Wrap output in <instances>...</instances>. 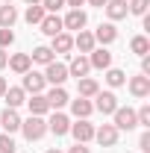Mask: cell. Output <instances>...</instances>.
<instances>
[{
    "label": "cell",
    "mask_w": 150,
    "mask_h": 153,
    "mask_svg": "<svg viewBox=\"0 0 150 153\" xmlns=\"http://www.w3.org/2000/svg\"><path fill=\"white\" fill-rule=\"evenodd\" d=\"M21 133H24L27 141H38L41 135L47 133V121L41 115H30L27 121H21Z\"/></svg>",
    "instance_id": "1"
},
{
    "label": "cell",
    "mask_w": 150,
    "mask_h": 153,
    "mask_svg": "<svg viewBox=\"0 0 150 153\" xmlns=\"http://www.w3.org/2000/svg\"><path fill=\"white\" fill-rule=\"evenodd\" d=\"M115 130H135L138 127V118H135V109H130V106H118L115 109Z\"/></svg>",
    "instance_id": "2"
},
{
    "label": "cell",
    "mask_w": 150,
    "mask_h": 153,
    "mask_svg": "<svg viewBox=\"0 0 150 153\" xmlns=\"http://www.w3.org/2000/svg\"><path fill=\"white\" fill-rule=\"evenodd\" d=\"M44 79L50 82V85H65V79H68V65H62V62H50V65H44Z\"/></svg>",
    "instance_id": "3"
},
{
    "label": "cell",
    "mask_w": 150,
    "mask_h": 153,
    "mask_svg": "<svg viewBox=\"0 0 150 153\" xmlns=\"http://www.w3.org/2000/svg\"><path fill=\"white\" fill-rule=\"evenodd\" d=\"M24 76V91L27 94H41L44 91V85H47V79H44V74H38V71H27V74H21Z\"/></svg>",
    "instance_id": "4"
},
{
    "label": "cell",
    "mask_w": 150,
    "mask_h": 153,
    "mask_svg": "<svg viewBox=\"0 0 150 153\" xmlns=\"http://www.w3.org/2000/svg\"><path fill=\"white\" fill-rule=\"evenodd\" d=\"M94 109L103 115H112L115 109H118V97H115V91H97L94 94Z\"/></svg>",
    "instance_id": "5"
},
{
    "label": "cell",
    "mask_w": 150,
    "mask_h": 153,
    "mask_svg": "<svg viewBox=\"0 0 150 153\" xmlns=\"http://www.w3.org/2000/svg\"><path fill=\"white\" fill-rule=\"evenodd\" d=\"M68 133L74 135L79 144H85V141H91V138H94V124H88V118H79L76 124H71Z\"/></svg>",
    "instance_id": "6"
},
{
    "label": "cell",
    "mask_w": 150,
    "mask_h": 153,
    "mask_svg": "<svg viewBox=\"0 0 150 153\" xmlns=\"http://www.w3.org/2000/svg\"><path fill=\"white\" fill-rule=\"evenodd\" d=\"M94 138H97V144H103V147H115V144H118V130H115V124L97 127V130H94Z\"/></svg>",
    "instance_id": "7"
},
{
    "label": "cell",
    "mask_w": 150,
    "mask_h": 153,
    "mask_svg": "<svg viewBox=\"0 0 150 153\" xmlns=\"http://www.w3.org/2000/svg\"><path fill=\"white\" fill-rule=\"evenodd\" d=\"M85 24H88V15H85L82 9H71V12L62 18V27H65V30H74V33H79Z\"/></svg>",
    "instance_id": "8"
},
{
    "label": "cell",
    "mask_w": 150,
    "mask_h": 153,
    "mask_svg": "<svg viewBox=\"0 0 150 153\" xmlns=\"http://www.w3.org/2000/svg\"><path fill=\"white\" fill-rule=\"evenodd\" d=\"M44 97H47V106H50L53 112H59L62 106H68V103H71V97H68V91H65L62 85H53V88H50Z\"/></svg>",
    "instance_id": "9"
},
{
    "label": "cell",
    "mask_w": 150,
    "mask_h": 153,
    "mask_svg": "<svg viewBox=\"0 0 150 153\" xmlns=\"http://www.w3.org/2000/svg\"><path fill=\"white\" fill-rule=\"evenodd\" d=\"M88 65L97 68V71H106V68H112V53L106 47H94L91 56H88Z\"/></svg>",
    "instance_id": "10"
},
{
    "label": "cell",
    "mask_w": 150,
    "mask_h": 153,
    "mask_svg": "<svg viewBox=\"0 0 150 153\" xmlns=\"http://www.w3.org/2000/svg\"><path fill=\"white\" fill-rule=\"evenodd\" d=\"M91 71V65H88V56H74L71 59V65H68V76H76V79H82V76H88Z\"/></svg>",
    "instance_id": "11"
},
{
    "label": "cell",
    "mask_w": 150,
    "mask_h": 153,
    "mask_svg": "<svg viewBox=\"0 0 150 153\" xmlns=\"http://www.w3.org/2000/svg\"><path fill=\"white\" fill-rule=\"evenodd\" d=\"M50 50H53V53H71V50H74V36L62 30L59 36H53V41H50Z\"/></svg>",
    "instance_id": "12"
},
{
    "label": "cell",
    "mask_w": 150,
    "mask_h": 153,
    "mask_svg": "<svg viewBox=\"0 0 150 153\" xmlns=\"http://www.w3.org/2000/svg\"><path fill=\"white\" fill-rule=\"evenodd\" d=\"M3 100H6V109H18L21 103H27V91L21 85H12V88L3 91Z\"/></svg>",
    "instance_id": "13"
},
{
    "label": "cell",
    "mask_w": 150,
    "mask_h": 153,
    "mask_svg": "<svg viewBox=\"0 0 150 153\" xmlns=\"http://www.w3.org/2000/svg\"><path fill=\"white\" fill-rule=\"evenodd\" d=\"M0 127H3L9 135L18 133V130H21V115H18V109H6V112L0 115Z\"/></svg>",
    "instance_id": "14"
},
{
    "label": "cell",
    "mask_w": 150,
    "mask_h": 153,
    "mask_svg": "<svg viewBox=\"0 0 150 153\" xmlns=\"http://www.w3.org/2000/svg\"><path fill=\"white\" fill-rule=\"evenodd\" d=\"M47 130L53 135H65L68 130H71V121H68V115H62V112H53V118L47 121Z\"/></svg>",
    "instance_id": "15"
},
{
    "label": "cell",
    "mask_w": 150,
    "mask_h": 153,
    "mask_svg": "<svg viewBox=\"0 0 150 153\" xmlns=\"http://www.w3.org/2000/svg\"><path fill=\"white\" fill-rule=\"evenodd\" d=\"M74 47L79 50V53H82V56H85V53H91L94 47H97V41H94V36H91V33L79 30V33L74 36Z\"/></svg>",
    "instance_id": "16"
},
{
    "label": "cell",
    "mask_w": 150,
    "mask_h": 153,
    "mask_svg": "<svg viewBox=\"0 0 150 153\" xmlns=\"http://www.w3.org/2000/svg\"><path fill=\"white\" fill-rule=\"evenodd\" d=\"M103 9H106L109 21H121V18H127V15H130V9H127V0H109Z\"/></svg>",
    "instance_id": "17"
},
{
    "label": "cell",
    "mask_w": 150,
    "mask_h": 153,
    "mask_svg": "<svg viewBox=\"0 0 150 153\" xmlns=\"http://www.w3.org/2000/svg\"><path fill=\"white\" fill-rule=\"evenodd\" d=\"M38 27H41V33H44V36H50V38H53V36H59V33L65 30L59 15H44V21H41Z\"/></svg>",
    "instance_id": "18"
},
{
    "label": "cell",
    "mask_w": 150,
    "mask_h": 153,
    "mask_svg": "<svg viewBox=\"0 0 150 153\" xmlns=\"http://www.w3.org/2000/svg\"><path fill=\"white\" fill-rule=\"evenodd\" d=\"M94 41H100V44H112L115 38H118V30H115V24L109 21V24H100L97 27V33H91Z\"/></svg>",
    "instance_id": "19"
},
{
    "label": "cell",
    "mask_w": 150,
    "mask_h": 153,
    "mask_svg": "<svg viewBox=\"0 0 150 153\" xmlns=\"http://www.w3.org/2000/svg\"><path fill=\"white\" fill-rule=\"evenodd\" d=\"M130 91H132V97H138V100H141V97H147L150 94V76H132L130 79Z\"/></svg>",
    "instance_id": "20"
},
{
    "label": "cell",
    "mask_w": 150,
    "mask_h": 153,
    "mask_svg": "<svg viewBox=\"0 0 150 153\" xmlns=\"http://www.w3.org/2000/svg\"><path fill=\"white\" fill-rule=\"evenodd\" d=\"M6 65H9L15 74H27V71L33 68V59H30V53H15V56L9 59Z\"/></svg>",
    "instance_id": "21"
},
{
    "label": "cell",
    "mask_w": 150,
    "mask_h": 153,
    "mask_svg": "<svg viewBox=\"0 0 150 153\" xmlns=\"http://www.w3.org/2000/svg\"><path fill=\"white\" fill-rule=\"evenodd\" d=\"M71 112H74L76 118H88V115L94 112V103L88 97H76V100H71Z\"/></svg>",
    "instance_id": "22"
},
{
    "label": "cell",
    "mask_w": 150,
    "mask_h": 153,
    "mask_svg": "<svg viewBox=\"0 0 150 153\" xmlns=\"http://www.w3.org/2000/svg\"><path fill=\"white\" fill-rule=\"evenodd\" d=\"M27 106H30V115H41V118L50 112V106H47V97H44V94H33L30 100H27Z\"/></svg>",
    "instance_id": "23"
},
{
    "label": "cell",
    "mask_w": 150,
    "mask_h": 153,
    "mask_svg": "<svg viewBox=\"0 0 150 153\" xmlns=\"http://www.w3.org/2000/svg\"><path fill=\"white\" fill-rule=\"evenodd\" d=\"M15 21H18V9H15L12 3H3V6H0V27H9V30H12Z\"/></svg>",
    "instance_id": "24"
},
{
    "label": "cell",
    "mask_w": 150,
    "mask_h": 153,
    "mask_svg": "<svg viewBox=\"0 0 150 153\" xmlns=\"http://www.w3.org/2000/svg\"><path fill=\"white\" fill-rule=\"evenodd\" d=\"M97 91H100L97 79H91V76H82L79 79V97H94Z\"/></svg>",
    "instance_id": "25"
},
{
    "label": "cell",
    "mask_w": 150,
    "mask_h": 153,
    "mask_svg": "<svg viewBox=\"0 0 150 153\" xmlns=\"http://www.w3.org/2000/svg\"><path fill=\"white\" fill-rule=\"evenodd\" d=\"M130 50L135 53V56H147L150 53V41L144 36H132V41H130Z\"/></svg>",
    "instance_id": "26"
},
{
    "label": "cell",
    "mask_w": 150,
    "mask_h": 153,
    "mask_svg": "<svg viewBox=\"0 0 150 153\" xmlns=\"http://www.w3.org/2000/svg\"><path fill=\"white\" fill-rule=\"evenodd\" d=\"M30 59H33V62H38V65H50V62H53V50L41 44V47H36V50L30 53Z\"/></svg>",
    "instance_id": "27"
},
{
    "label": "cell",
    "mask_w": 150,
    "mask_h": 153,
    "mask_svg": "<svg viewBox=\"0 0 150 153\" xmlns=\"http://www.w3.org/2000/svg\"><path fill=\"white\" fill-rule=\"evenodd\" d=\"M44 15H47V12L41 9V3H33V6L27 9V15H24V18H27V24H30V27H33V24L38 27V24L44 21Z\"/></svg>",
    "instance_id": "28"
},
{
    "label": "cell",
    "mask_w": 150,
    "mask_h": 153,
    "mask_svg": "<svg viewBox=\"0 0 150 153\" xmlns=\"http://www.w3.org/2000/svg\"><path fill=\"white\" fill-rule=\"evenodd\" d=\"M106 82H109L112 88H121V85L127 82V74H124L121 68H106Z\"/></svg>",
    "instance_id": "29"
},
{
    "label": "cell",
    "mask_w": 150,
    "mask_h": 153,
    "mask_svg": "<svg viewBox=\"0 0 150 153\" xmlns=\"http://www.w3.org/2000/svg\"><path fill=\"white\" fill-rule=\"evenodd\" d=\"M18 150V144H15V138L9 133H0V153H15Z\"/></svg>",
    "instance_id": "30"
},
{
    "label": "cell",
    "mask_w": 150,
    "mask_h": 153,
    "mask_svg": "<svg viewBox=\"0 0 150 153\" xmlns=\"http://www.w3.org/2000/svg\"><path fill=\"white\" fill-rule=\"evenodd\" d=\"M147 6H150V0H130L127 3V9L132 15H147Z\"/></svg>",
    "instance_id": "31"
},
{
    "label": "cell",
    "mask_w": 150,
    "mask_h": 153,
    "mask_svg": "<svg viewBox=\"0 0 150 153\" xmlns=\"http://www.w3.org/2000/svg\"><path fill=\"white\" fill-rule=\"evenodd\" d=\"M62 6H65V0H41V9H44L47 15H56Z\"/></svg>",
    "instance_id": "32"
},
{
    "label": "cell",
    "mask_w": 150,
    "mask_h": 153,
    "mask_svg": "<svg viewBox=\"0 0 150 153\" xmlns=\"http://www.w3.org/2000/svg\"><path fill=\"white\" fill-rule=\"evenodd\" d=\"M135 118H138V127H150V106H147V103L135 112Z\"/></svg>",
    "instance_id": "33"
},
{
    "label": "cell",
    "mask_w": 150,
    "mask_h": 153,
    "mask_svg": "<svg viewBox=\"0 0 150 153\" xmlns=\"http://www.w3.org/2000/svg\"><path fill=\"white\" fill-rule=\"evenodd\" d=\"M12 41H15V33L9 27H0V47H9Z\"/></svg>",
    "instance_id": "34"
},
{
    "label": "cell",
    "mask_w": 150,
    "mask_h": 153,
    "mask_svg": "<svg viewBox=\"0 0 150 153\" xmlns=\"http://www.w3.org/2000/svg\"><path fill=\"white\" fill-rule=\"evenodd\" d=\"M138 147H141V153H150V130H144V133H141V138H138Z\"/></svg>",
    "instance_id": "35"
},
{
    "label": "cell",
    "mask_w": 150,
    "mask_h": 153,
    "mask_svg": "<svg viewBox=\"0 0 150 153\" xmlns=\"http://www.w3.org/2000/svg\"><path fill=\"white\" fill-rule=\"evenodd\" d=\"M141 74L150 76V56H141Z\"/></svg>",
    "instance_id": "36"
},
{
    "label": "cell",
    "mask_w": 150,
    "mask_h": 153,
    "mask_svg": "<svg viewBox=\"0 0 150 153\" xmlns=\"http://www.w3.org/2000/svg\"><path fill=\"white\" fill-rule=\"evenodd\" d=\"M68 153H91V150H88L85 144H79V141H76V144H74V147H71V150H68Z\"/></svg>",
    "instance_id": "37"
},
{
    "label": "cell",
    "mask_w": 150,
    "mask_h": 153,
    "mask_svg": "<svg viewBox=\"0 0 150 153\" xmlns=\"http://www.w3.org/2000/svg\"><path fill=\"white\" fill-rule=\"evenodd\" d=\"M6 62H9V56H6V50H3V47H0V71H3V68H6Z\"/></svg>",
    "instance_id": "38"
},
{
    "label": "cell",
    "mask_w": 150,
    "mask_h": 153,
    "mask_svg": "<svg viewBox=\"0 0 150 153\" xmlns=\"http://www.w3.org/2000/svg\"><path fill=\"white\" fill-rule=\"evenodd\" d=\"M65 3H68V6H71V9H79V6H82V3H85V0H65Z\"/></svg>",
    "instance_id": "39"
},
{
    "label": "cell",
    "mask_w": 150,
    "mask_h": 153,
    "mask_svg": "<svg viewBox=\"0 0 150 153\" xmlns=\"http://www.w3.org/2000/svg\"><path fill=\"white\" fill-rule=\"evenodd\" d=\"M85 3H91V6H100V9H103V6H106L109 0H85Z\"/></svg>",
    "instance_id": "40"
},
{
    "label": "cell",
    "mask_w": 150,
    "mask_h": 153,
    "mask_svg": "<svg viewBox=\"0 0 150 153\" xmlns=\"http://www.w3.org/2000/svg\"><path fill=\"white\" fill-rule=\"evenodd\" d=\"M6 88H9V85H6V79L0 76V97H3V91H6Z\"/></svg>",
    "instance_id": "41"
},
{
    "label": "cell",
    "mask_w": 150,
    "mask_h": 153,
    "mask_svg": "<svg viewBox=\"0 0 150 153\" xmlns=\"http://www.w3.org/2000/svg\"><path fill=\"white\" fill-rule=\"evenodd\" d=\"M27 3H30V6H33V3H41V0H27Z\"/></svg>",
    "instance_id": "42"
},
{
    "label": "cell",
    "mask_w": 150,
    "mask_h": 153,
    "mask_svg": "<svg viewBox=\"0 0 150 153\" xmlns=\"http://www.w3.org/2000/svg\"><path fill=\"white\" fill-rule=\"evenodd\" d=\"M47 153H62V150H56V147H53V150H47Z\"/></svg>",
    "instance_id": "43"
},
{
    "label": "cell",
    "mask_w": 150,
    "mask_h": 153,
    "mask_svg": "<svg viewBox=\"0 0 150 153\" xmlns=\"http://www.w3.org/2000/svg\"><path fill=\"white\" fill-rule=\"evenodd\" d=\"M3 3H12V0H3Z\"/></svg>",
    "instance_id": "44"
}]
</instances>
